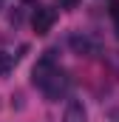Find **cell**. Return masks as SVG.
Wrapping results in <instances>:
<instances>
[{
  "label": "cell",
  "mask_w": 119,
  "mask_h": 122,
  "mask_svg": "<svg viewBox=\"0 0 119 122\" xmlns=\"http://www.w3.org/2000/svg\"><path fill=\"white\" fill-rule=\"evenodd\" d=\"M40 88L45 91V97H48L51 102H57L60 97L68 91V74H65V71H60V68H54V74H51V77H48Z\"/></svg>",
  "instance_id": "6da1fadb"
},
{
  "label": "cell",
  "mask_w": 119,
  "mask_h": 122,
  "mask_svg": "<svg viewBox=\"0 0 119 122\" xmlns=\"http://www.w3.org/2000/svg\"><path fill=\"white\" fill-rule=\"evenodd\" d=\"M54 68H57V62H54V51H45L37 65H34V71H31V80H34V85H43L51 74H54Z\"/></svg>",
  "instance_id": "7a4b0ae2"
},
{
  "label": "cell",
  "mask_w": 119,
  "mask_h": 122,
  "mask_svg": "<svg viewBox=\"0 0 119 122\" xmlns=\"http://www.w3.org/2000/svg\"><path fill=\"white\" fill-rule=\"evenodd\" d=\"M54 20H57V11L54 9H37L34 17H31V26H34L37 34H48L51 26H54Z\"/></svg>",
  "instance_id": "3957f363"
},
{
  "label": "cell",
  "mask_w": 119,
  "mask_h": 122,
  "mask_svg": "<svg viewBox=\"0 0 119 122\" xmlns=\"http://www.w3.org/2000/svg\"><path fill=\"white\" fill-rule=\"evenodd\" d=\"M62 122H88V114H85V105L82 102H68L65 105V114H62Z\"/></svg>",
  "instance_id": "277c9868"
},
{
  "label": "cell",
  "mask_w": 119,
  "mask_h": 122,
  "mask_svg": "<svg viewBox=\"0 0 119 122\" xmlns=\"http://www.w3.org/2000/svg\"><path fill=\"white\" fill-rule=\"evenodd\" d=\"M71 46H74V51H77L79 57H82V54L88 57L91 51H94V43H91L88 37H82V34H74V37H71Z\"/></svg>",
  "instance_id": "5b68a950"
},
{
  "label": "cell",
  "mask_w": 119,
  "mask_h": 122,
  "mask_svg": "<svg viewBox=\"0 0 119 122\" xmlns=\"http://www.w3.org/2000/svg\"><path fill=\"white\" fill-rule=\"evenodd\" d=\"M11 65H14V60H11L9 54H3V51H0V77H6V74L11 71Z\"/></svg>",
  "instance_id": "8992f818"
},
{
  "label": "cell",
  "mask_w": 119,
  "mask_h": 122,
  "mask_svg": "<svg viewBox=\"0 0 119 122\" xmlns=\"http://www.w3.org/2000/svg\"><path fill=\"white\" fill-rule=\"evenodd\" d=\"M60 3V9H77L79 6V0H57Z\"/></svg>",
  "instance_id": "52a82bcc"
},
{
  "label": "cell",
  "mask_w": 119,
  "mask_h": 122,
  "mask_svg": "<svg viewBox=\"0 0 119 122\" xmlns=\"http://www.w3.org/2000/svg\"><path fill=\"white\" fill-rule=\"evenodd\" d=\"M111 14L119 20V0H114V3H111Z\"/></svg>",
  "instance_id": "ba28073f"
},
{
  "label": "cell",
  "mask_w": 119,
  "mask_h": 122,
  "mask_svg": "<svg viewBox=\"0 0 119 122\" xmlns=\"http://www.w3.org/2000/svg\"><path fill=\"white\" fill-rule=\"evenodd\" d=\"M116 37H119V20H116Z\"/></svg>",
  "instance_id": "9c48e42d"
},
{
  "label": "cell",
  "mask_w": 119,
  "mask_h": 122,
  "mask_svg": "<svg viewBox=\"0 0 119 122\" xmlns=\"http://www.w3.org/2000/svg\"><path fill=\"white\" fill-rule=\"evenodd\" d=\"M0 3H3V0H0Z\"/></svg>",
  "instance_id": "30bf717a"
}]
</instances>
